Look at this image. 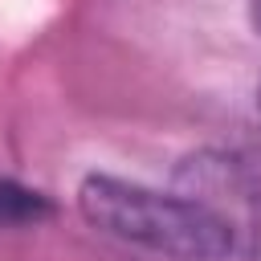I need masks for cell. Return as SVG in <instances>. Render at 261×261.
Wrapping results in <instances>:
<instances>
[{
	"label": "cell",
	"instance_id": "obj_1",
	"mask_svg": "<svg viewBox=\"0 0 261 261\" xmlns=\"http://www.w3.org/2000/svg\"><path fill=\"white\" fill-rule=\"evenodd\" d=\"M77 212L102 237L171 261H224L237 253L232 228L188 196L155 192L118 175H86L77 188Z\"/></svg>",
	"mask_w": 261,
	"mask_h": 261
},
{
	"label": "cell",
	"instance_id": "obj_2",
	"mask_svg": "<svg viewBox=\"0 0 261 261\" xmlns=\"http://www.w3.org/2000/svg\"><path fill=\"white\" fill-rule=\"evenodd\" d=\"M175 192L224 220L241 245V232H253L261 224V175L224 151H200L188 155L175 167Z\"/></svg>",
	"mask_w": 261,
	"mask_h": 261
},
{
	"label": "cell",
	"instance_id": "obj_3",
	"mask_svg": "<svg viewBox=\"0 0 261 261\" xmlns=\"http://www.w3.org/2000/svg\"><path fill=\"white\" fill-rule=\"evenodd\" d=\"M53 216V200L16 179H0V228H29Z\"/></svg>",
	"mask_w": 261,
	"mask_h": 261
},
{
	"label": "cell",
	"instance_id": "obj_4",
	"mask_svg": "<svg viewBox=\"0 0 261 261\" xmlns=\"http://www.w3.org/2000/svg\"><path fill=\"white\" fill-rule=\"evenodd\" d=\"M249 24H253L257 37H261V0H249Z\"/></svg>",
	"mask_w": 261,
	"mask_h": 261
},
{
	"label": "cell",
	"instance_id": "obj_5",
	"mask_svg": "<svg viewBox=\"0 0 261 261\" xmlns=\"http://www.w3.org/2000/svg\"><path fill=\"white\" fill-rule=\"evenodd\" d=\"M257 106H261V86H257Z\"/></svg>",
	"mask_w": 261,
	"mask_h": 261
}]
</instances>
